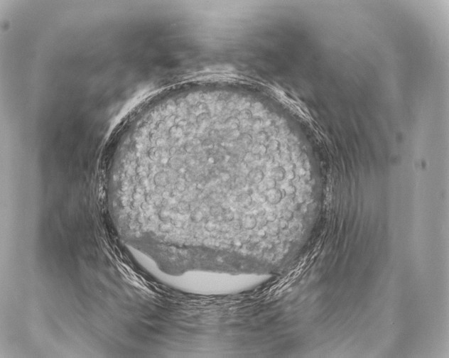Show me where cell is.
I'll return each instance as SVG.
<instances>
[{
	"mask_svg": "<svg viewBox=\"0 0 449 358\" xmlns=\"http://www.w3.org/2000/svg\"><path fill=\"white\" fill-rule=\"evenodd\" d=\"M280 118L230 85L175 90L152 110L129 155L126 183L167 242L205 237L251 250L252 238L305 185ZM278 214V213H277Z\"/></svg>",
	"mask_w": 449,
	"mask_h": 358,
	"instance_id": "1",
	"label": "cell"
}]
</instances>
